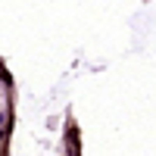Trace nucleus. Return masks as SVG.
<instances>
[{
  "mask_svg": "<svg viewBox=\"0 0 156 156\" xmlns=\"http://www.w3.org/2000/svg\"><path fill=\"white\" fill-rule=\"evenodd\" d=\"M69 150L78 153V131H75V128H69Z\"/></svg>",
  "mask_w": 156,
  "mask_h": 156,
  "instance_id": "nucleus-1",
  "label": "nucleus"
}]
</instances>
